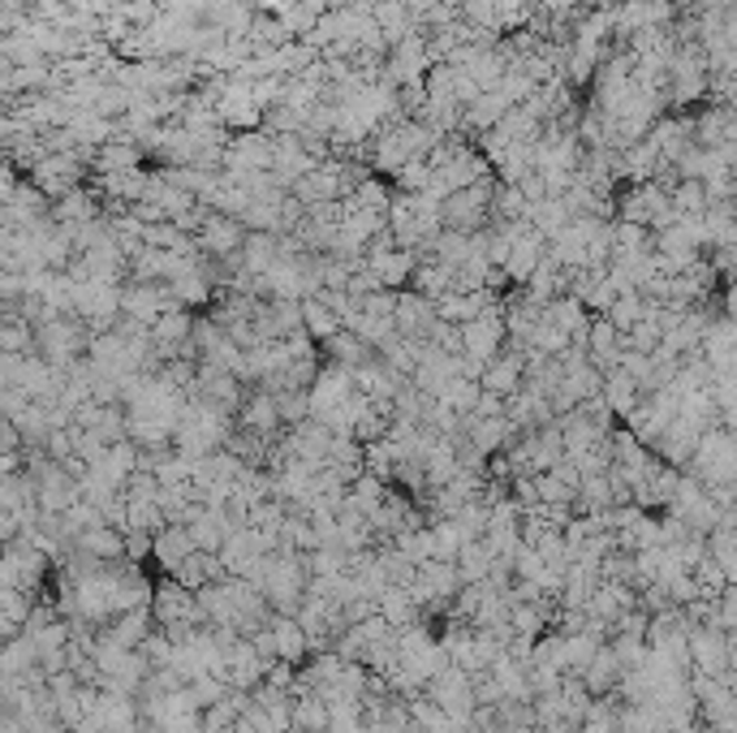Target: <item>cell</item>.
I'll use <instances>...</instances> for the list:
<instances>
[{"mask_svg":"<svg viewBox=\"0 0 737 733\" xmlns=\"http://www.w3.org/2000/svg\"><path fill=\"white\" fill-rule=\"evenodd\" d=\"M462 342H465V354H470V358H492L497 346H501V324H497V319H488V324L474 319V324L465 328Z\"/></svg>","mask_w":737,"mask_h":733,"instance_id":"6da1fadb","label":"cell"},{"mask_svg":"<svg viewBox=\"0 0 737 733\" xmlns=\"http://www.w3.org/2000/svg\"><path fill=\"white\" fill-rule=\"evenodd\" d=\"M513 380H518V363H497V371L483 376V388H488V393H504Z\"/></svg>","mask_w":737,"mask_h":733,"instance_id":"7a4b0ae2","label":"cell"},{"mask_svg":"<svg viewBox=\"0 0 737 733\" xmlns=\"http://www.w3.org/2000/svg\"><path fill=\"white\" fill-rule=\"evenodd\" d=\"M720 427L737 436V393H729V397L720 401Z\"/></svg>","mask_w":737,"mask_h":733,"instance_id":"3957f363","label":"cell"}]
</instances>
